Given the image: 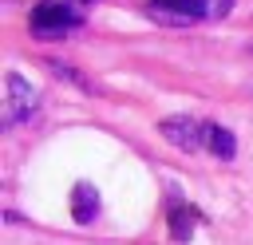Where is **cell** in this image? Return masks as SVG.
I'll return each mask as SVG.
<instances>
[{"mask_svg": "<svg viewBox=\"0 0 253 245\" xmlns=\"http://www.w3.org/2000/svg\"><path fill=\"white\" fill-rule=\"evenodd\" d=\"M233 0H150L146 4V16L170 24V28H186L194 20H221L229 16Z\"/></svg>", "mask_w": 253, "mask_h": 245, "instance_id": "6da1fadb", "label": "cell"}, {"mask_svg": "<svg viewBox=\"0 0 253 245\" xmlns=\"http://www.w3.org/2000/svg\"><path fill=\"white\" fill-rule=\"evenodd\" d=\"M79 24H83V16H79L71 4H63V0H43V4H36V8H32V20H28L32 36H40V40H63V36L75 32Z\"/></svg>", "mask_w": 253, "mask_h": 245, "instance_id": "7a4b0ae2", "label": "cell"}, {"mask_svg": "<svg viewBox=\"0 0 253 245\" xmlns=\"http://www.w3.org/2000/svg\"><path fill=\"white\" fill-rule=\"evenodd\" d=\"M4 87H8L4 122H8V126H16V122H24V119L36 111V87H32L24 75H16V71H8V75H4Z\"/></svg>", "mask_w": 253, "mask_h": 245, "instance_id": "3957f363", "label": "cell"}, {"mask_svg": "<svg viewBox=\"0 0 253 245\" xmlns=\"http://www.w3.org/2000/svg\"><path fill=\"white\" fill-rule=\"evenodd\" d=\"M158 126H162V134H166L178 150H202V146H206V130H210V122L190 119V115H170V119H162Z\"/></svg>", "mask_w": 253, "mask_h": 245, "instance_id": "277c9868", "label": "cell"}, {"mask_svg": "<svg viewBox=\"0 0 253 245\" xmlns=\"http://www.w3.org/2000/svg\"><path fill=\"white\" fill-rule=\"evenodd\" d=\"M71 213H75V221H95V213H99V194H95V186H87V182H79L75 190H71Z\"/></svg>", "mask_w": 253, "mask_h": 245, "instance_id": "5b68a950", "label": "cell"}, {"mask_svg": "<svg viewBox=\"0 0 253 245\" xmlns=\"http://www.w3.org/2000/svg\"><path fill=\"white\" fill-rule=\"evenodd\" d=\"M206 146H210L221 162H229V158L237 154V138H233L225 126H217V122H210V130H206Z\"/></svg>", "mask_w": 253, "mask_h": 245, "instance_id": "8992f818", "label": "cell"}, {"mask_svg": "<svg viewBox=\"0 0 253 245\" xmlns=\"http://www.w3.org/2000/svg\"><path fill=\"white\" fill-rule=\"evenodd\" d=\"M194 225H198V209H190V205H174L170 209V237L174 241H190Z\"/></svg>", "mask_w": 253, "mask_h": 245, "instance_id": "52a82bcc", "label": "cell"}, {"mask_svg": "<svg viewBox=\"0 0 253 245\" xmlns=\"http://www.w3.org/2000/svg\"><path fill=\"white\" fill-rule=\"evenodd\" d=\"M47 71H51V75H59V79H67V83H75V87H79V91H87V95L95 91L87 75H79L75 67H67V63H59V59H47Z\"/></svg>", "mask_w": 253, "mask_h": 245, "instance_id": "ba28073f", "label": "cell"}, {"mask_svg": "<svg viewBox=\"0 0 253 245\" xmlns=\"http://www.w3.org/2000/svg\"><path fill=\"white\" fill-rule=\"evenodd\" d=\"M249 51H253V43H249Z\"/></svg>", "mask_w": 253, "mask_h": 245, "instance_id": "9c48e42d", "label": "cell"}]
</instances>
